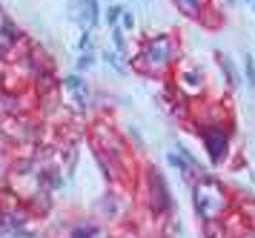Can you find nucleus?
<instances>
[{"label":"nucleus","instance_id":"1","mask_svg":"<svg viewBox=\"0 0 255 238\" xmlns=\"http://www.w3.org/2000/svg\"><path fill=\"white\" fill-rule=\"evenodd\" d=\"M192 201H195L198 216L207 218V221H215V218H221L224 207H227V195H224L221 187H209L207 178H201L192 187Z\"/></svg>","mask_w":255,"mask_h":238},{"label":"nucleus","instance_id":"2","mask_svg":"<svg viewBox=\"0 0 255 238\" xmlns=\"http://www.w3.org/2000/svg\"><path fill=\"white\" fill-rule=\"evenodd\" d=\"M204 144H207L209 149V158L218 164L221 158H224V152H227V144H230V135H227V129H221V126H212V129H207L204 132Z\"/></svg>","mask_w":255,"mask_h":238},{"label":"nucleus","instance_id":"3","mask_svg":"<svg viewBox=\"0 0 255 238\" xmlns=\"http://www.w3.org/2000/svg\"><path fill=\"white\" fill-rule=\"evenodd\" d=\"M172 3L184 11V14H189V17H198V14H201V6H204V0H172Z\"/></svg>","mask_w":255,"mask_h":238},{"label":"nucleus","instance_id":"4","mask_svg":"<svg viewBox=\"0 0 255 238\" xmlns=\"http://www.w3.org/2000/svg\"><path fill=\"white\" fill-rule=\"evenodd\" d=\"M124 6H121V3H109V6H106V11H104V20L109 23V26H118V23H121V17H124Z\"/></svg>","mask_w":255,"mask_h":238},{"label":"nucleus","instance_id":"5","mask_svg":"<svg viewBox=\"0 0 255 238\" xmlns=\"http://www.w3.org/2000/svg\"><path fill=\"white\" fill-rule=\"evenodd\" d=\"M112 40H115L118 52H127V37H124V29L121 26H112Z\"/></svg>","mask_w":255,"mask_h":238},{"label":"nucleus","instance_id":"6","mask_svg":"<svg viewBox=\"0 0 255 238\" xmlns=\"http://www.w3.org/2000/svg\"><path fill=\"white\" fill-rule=\"evenodd\" d=\"M104 60L109 63L112 69H118V72H124V63H121V57H118V52H104Z\"/></svg>","mask_w":255,"mask_h":238},{"label":"nucleus","instance_id":"7","mask_svg":"<svg viewBox=\"0 0 255 238\" xmlns=\"http://www.w3.org/2000/svg\"><path fill=\"white\" fill-rule=\"evenodd\" d=\"M92 63H95V52H83V55L78 57V69H81V72L83 69H89Z\"/></svg>","mask_w":255,"mask_h":238},{"label":"nucleus","instance_id":"8","mask_svg":"<svg viewBox=\"0 0 255 238\" xmlns=\"http://www.w3.org/2000/svg\"><path fill=\"white\" fill-rule=\"evenodd\" d=\"M121 29H124V32H132V29H135V17H132V11H124V17H121Z\"/></svg>","mask_w":255,"mask_h":238},{"label":"nucleus","instance_id":"9","mask_svg":"<svg viewBox=\"0 0 255 238\" xmlns=\"http://www.w3.org/2000/svg\"><path fill=\"white\" fill-rule=\"evenodd\" d=\"M95 236V227H81L72 233V238H92Z\"/></svg>","mask_w":255,"mask_h":238},{"label":"nucleus","instance_id":"10","mask_svg":"<svg viewBox=\"0 0 255 238\" xmlns=\"http://www.w3.org/2000/svg\"><path fill=\"white\" fill-rule=\"evenodd\" d=\"M247 78H250V83L255 86V63H253V57H247Z\"/></svg>","mask_w":255,"mask_h":238}]
</instances>
